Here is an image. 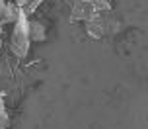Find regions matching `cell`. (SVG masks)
Returning <instances> with one entry per match:
<instances>
[{
	"mask_svg": "<svg viewBox=\"0 0 148 129\" xmlns=\"http://www.w3.org/2000/svg\"><path fill=\"white\" fill-rule=\"evenodd\" d=\"M64 2H68V4L72 6V4H76V2H80V0H64Z\"/></svg>",
	"mask_w": 148,
	"mask_h": 129,
	"instance_id": "8",
	"label": "cell"
},
{
	"mask_svg": "<svg viewBox=\"0 0 148 129\" xmlns=\"http://www.w3.org/2000/svg\"><path fill=\"white\" fill-rule=\"evenodd\" d=\"M31 35H29V18L20 14V18L12 23V33H10V49L18 59H25L29 53Z\"/></svg>",
	"mask_w": 148,
	"mask_h": 129,
	"instance_id": "1",
	"label": "cell"
},
{
	"mask_svg": "<svg viewBox=\"0 0 148 129\" xmlns=\"http://www.w3.org/2000/svg\"><path fill=\"white\" fill-rule=\"evenodd\" d=\"M10 125V117L6 114V106H4V100L0 96V129H8Z\"/></svg>",
	"mask_w": 148,
	"mask_h": 129,
	"instance_id": "6",
	"label": "cell"
},
{
	"mask_svg": "<svg viewBox=\"0 0 148 129\" xmlns=\"http://www.w3.org/2000/svg\"><path fill=\"white\" fill-rule=\"evenodd\" d=\"M0 49H2V26H0Z\"/></svg>",
	"mask_w": 148,
	"mask_h": 129,
	"instance_id": "9",
	"label": "cell"
},
{
	"mask_svg": "<svg viewBox=\"0 0 148 129\" xmlns=\"http://www.w3.org/2000/svg\"><path fill=\"white\" fill-rule=\"evenodd\" d=\"M70 8H72L70 10V22H88L99 12L97 6L94 4V0H80Z\"/></svg>",
	"mask_w": 148,
	"mask_h": 129,
	"instance_id": "3",
	"label": "cell"
},
{
	"mask_svg": "<svg viewBox=\"0 0 148 129\" xmlns=\"http://www.w3.org/2000/svg\"><path fill=\"white\" fill-rule=\"evenodd\" d=\"M29 35H31V41H35V43L45 41V37H47L45 23L39 22V20H29Z\"/></svg>",
	"mask_w": 148,
	"mask_h": 129,
	"instance_id": "4",
	"label": "cell"
},
{
	"mask_svg": "<svg viewBox=\"0 0 148 129\" xmlns=\"http://www.w3.org/2000/svg\"><path fill=\"white\" fill-rule=\"evenodd\" d=\"M119 28L121 26H119L117 18L113 16L111 10H101L92 20L86 22V31H88L90 37H94V39H101L105 35H113V33L119 31Z\"/></svg>",
	"mask_w": 148,
	"mask_h": 129,
	"instance_id": "2",
	"label": "cell"
},
{
	"mask_svg": "<svg viewBox=\"0 0 148 129\" xmlns=\"http://www.w3.org/2000/svg\"><path fill=\"white\" fill-rule=\"evenodd\" d=\"M94 4L97 6V10H111V0H94Z\"/></svg>",
	"mask_w": 148,
	"mask_h": 129,
	"instance_id": "7",
	"label": "cell"
},
{
	"mask_svg": "<svg viewBox=\"0 0 148 129\" xmlns=\"http://www.w3.org/2000/svg\"><path fill=\"white\" fill-rule=\"evenodd\" d=\"M43 2H45V0H27V2H25V6L22 8V12L27 16V18H31V16L37 12V8L41 6Z\"/></svg>",
	"mask_w": 148,
	"mask_h": 129,
	"instance_id": "5",
	"label": "cell"
}]
</instances>
